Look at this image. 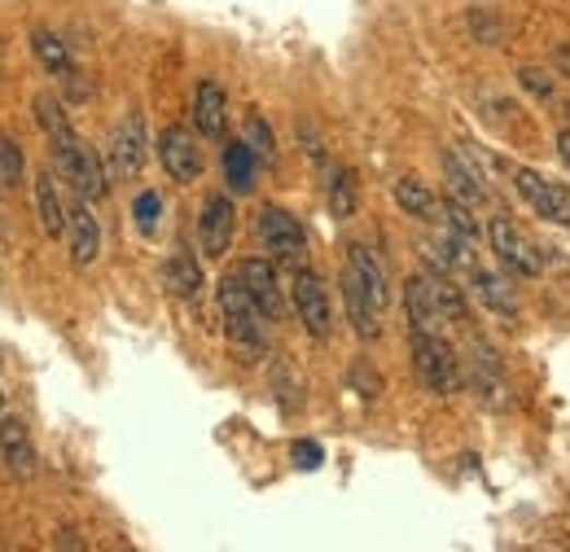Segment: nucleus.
Masks as SVG:
<instances>
[{"label":"nucleus","instance_id":"39448f33","mask_svg":"<svg viewBox=\"0 0 570 552\" xmlns=\"http://www.w3.org/2000/svg\"><path fill=\"white\" fill-rule=\"evenodd\" d=\"M290 299H295V312H299V321L308 325V334L325 343V338L334 334V308H330L325 281H321L317 272L299 267V272H295V286H290Z\"/></svg>","mask_w":570,"mask_h":552},{"label":"nucleus","instance_id":"6ab92c4d","mask_svg":"<svg viewBox=\"0 0 570 552\" xmlns=\"http://www.w3.org/2000/svg\"><path fill=\"white\" fill-rule=\"evenodd\" d=\"M439 163H443V176H448L452 197H461V202H483V197H487V189H483V171L470 167L456 149H443Z\"/></svg>","mask_w":570,"mask_h":552},{"label":"nucleus","instance_id":"393cba45","mask_svg":"<svg viewBox=\"0 0 570 552\" xmlns=\"http://www.w3.org/2000/svg\"><path fill=\"white\" fill-rule=\"evenodd\" d=\"M32 110H36V123H40V132L54 141V136H67V132H75L71 128V115L62 110V101L54 97V93H40L36 101H32Z\"/></svg>","mask_w":570,"mask_h":552},{"label":"nucleus","instance_id":"aec40b11","mask_svg":"<svg viewBox=\"0 0 570 552\" xmlns=\"http://www.w3.org/2000/svg\"><path fill=\"white\" fill-rule=\"evenodd\" d=\"M470 290H474V299H478L483 308H491L496 316H518V299H513V290L500 281L496 272L470 267Z\"/></svg>","mask_w":570,"mask_h":552},{"label":"nucleus","instance_id":"f8f14e48","mask_svg":"<svg viewBox=\"0 0 570 552\" xmlns=\"http://www.w3.org/2000/svg\"><path fill=\"white\" fill-rule=\"evenodd\" d=\"M404 312H408V329H413V334H439L443 308H439L435 276H430V272H417L413 281H408V290H404Z\"/></svg>","mask_w":570,"mask_h":552},{"label":"nucleus","instance_id":"cd10ccee","mask_svg":"<svg viewBox=\"0 0 570 552\" xmlns=\"http://www.w3.org/2000/svg\"><path fill=\"white\" fill-rule=\"evenodd\" d=\"M518 84H522L539 106H548V101L557 97V84H553V75H548L544 67H518Z\"/></svg>","mask_w":570,"mask_h":552},{"label":"nucleus","instance_id":"2f4dec72","mask_svg":"<svg viewBox=\"0 0 570 552\" xmlns=\"http://www.w3.org/2000/svg\"><path fill=\"white\" fill-rule=\"evenodd\" d=\"M321 460H325L321 443H312V439H299V443H295V465H299V469H321Z\"/></svg>","mask_w":570,"mask_h":552},{"label":"nucleus","instance_id":"a211bd4d","mask_svg":"<svg viewBox=\"0 0 570 552\" xmlns=\"http://www.w3.org/2000/svg\"><path fill=\"white\" fill-rule=\"evenodd\" d=\"M163 290H167L171 299H198V295H202V267H198L193 254L176 250V254L163 263Z\"/></svg>","mask_w":570,"mask_h":552},{"label":"nucleus","instance_id":"c9c22d12","mask_svg":"<svg viewBox=\"0 0 570 552\" xmlns=\"http://www.w3.org/2000/svg\"><path fill=\"white\" fill-rule=\"evenodd\" d=\"M0 408H5V395H0Z\"/></svg>","mask_w":570,"mask_h":552},{"label":"nucleus","instance_id":"7c9ffc66","mask_svg":"<svg viewBox=\"0 0 570 552\" xmlns=\"http://www.w3.org/2000/svg\"><path fill=\"white\" fill-rule=\"evenodd\" d=\"M158 215H163V197H158L154 189L136 193V202H132V219H136V228H141L145 237L158 228Z\"/></svg>","mask_w":570,"mask_h":552},{"label":"nucleus","instance_id":"b1692460","mask_svg":"<svg viewBox=\"0 0 570 552\" xmlns=\"http://www.w3.org/2000/svg\"><path fill=\"white\" fill-rule=\"evenodd\" d=\"M395 206H400L404 215H413V219H435L443 202H439L421 180H408V176H404V180H395Z\"/></svg>","mask_w":570,"mask_h":552},{"label":"nucleus","instance_id":"c756f323","mask_svg":"<svg viewBox=\"0 0 570 552\" xmlns=\"http://www.w3.org/2000/svg\"><path fill=\"white\" fill-rule=\"evenodd\" d=\"M246 145L254 149V158H259V163H272V158H276V141H272V128H268V123H263L259 115H250V119H246Z\"/></svg>","mask_w":570,"mask_h":552},{"label":"nucleus","instance_id":"f257e3e1","mask_svg":"<svg viewBox=\"0 0 570 552\" xmlns=\"http://www.w3.org/2000/svg\"><path fill=\"white\" fill-rule=\"evenodd\" d=\"M49 149H54L58 171L67 176V184H71L84 202H102V197H106V189H110V171H106V163H102V158H97V154H93L75 132L54 136Z\"/></svg>","mask_w":570,"mask_h":552},{"label":"nucleus","instance_id":"412c9836","mask_svg":"<svg viewBox=\"0 0 570 552\" xmlns=\"http://www.w3.org/2000/svg\"><path fill=\"white\" fill-rule=\"evenodd\" d=\"M36 211H40V228L49 232V237H62L67 232V206H62V197H58V180L49 176V171H40L36 176Z\"/></svg>","mask_w":570,"mask_h":552},{"label":"nucleus","instance_id":"4be33fe9","mask_svg":"<svg viewBox=\"0 0 570 552\" xmlns=\"http://www.w3.org/2000/svg\"><path fill=\"white\" fill-rule=\"evenodd\" d=\"M32 53H36V62L49 71V75H58V80H75V62H71V49L54 36V32H32Z\"/></svg>","mask_w":570,"mask_h":552},{"label":"nucleus","instance_id":"6e6552de","mask_svg":"<svg viewBox=\"0 0 570 552\" xmlns=\"http://www.w3.org/2000/svg\"><path fill=\"white\" fill-rule=\"evenodd\" d=\"M158 163L176 184H193L202 176V149L189 128H163L158 132Z\"/></svg>","mask_w":570,"mask_h":552},{"label":"nucleus","instance_id":"4468645a","mask_svg":"<svg viewBox=\"0 0 570 552\" xmlns=\"http://www.w3.org/2000/svg\"><path fill=\"white\" fill-rule=\"evenodd\" d=\"M193 128L206 141H219L224 128H228V97H224V88L215 80H202L193 88Z\"/></svg>","mask_w":570,"mask_h":552},{"label":"nucleus","instance_id":"f704fd0d","mask_svg":"<svg viewBox=\"0 0 570 552\" xmlns=\"http://www.w3.org/2000/svg\"><path fill=\"white\" fill-rule=\"evenodd\" d=\"M557 158L566 163V171H570V123L557 132Z\"/></svg>","mask_w":570,"mask_h":552},{"label":"nucleus","instance_id":"7ed1b4c3","mask_svg":"<svg viewBox=\"0 0 570 552\" xmlns=\"http://www.w3.org/2000/svg\"><path fill=\"white\" fill-rule=\"evenodd\" d=\"M413 369L430 395H456L461 386V360L439 334H413Z\"/></svg>","mask_w":570,"mask_h":552},{"label":"nucleus","instance_id":"20e7f679","mask_svg":"<svg viewBox=\"0 0 570 552\" xmlns=\"http://www.w3.org/2000/svg\"><path fill=\"white\" fill-rule=\"evenodd\" d=\"M259 241L268 245V254L276 259V263H304V254H308V232H304V224L290 215V211H281V206H263L259 211Z\"/></svg>","mask_w":570,"mask_h":552},{"label":"nucleus","instance_id":"bb28decb","mask_svg":"<svg viewBox=\"0 0 570 552\" xmlns=\"http://www.w3.org/2000/svg\"><path fill=\"white\" fill-rule=\"evenodd\" d=\"M439 215H443V228H448L461 245H474V241H478V224L470 219V211H465L461 197H448V202L439 206Z\"/></svg>","mask_w":570,"mask_h":552},{"label":"nucleus","instance_id":"0eeeda50","mask_svg":"<svg viewBox=\"0 0 570 552\" xmlns=\"http://www.w3.org/2000/svg\"><path fill=\"white\" fill-rule=\"evenodd\" d=\"M513 189L526 197V206H531L539 219H548V224H570V189H566V184H553V180H544V176L531 171V167H513Z\"/></svg>","mask_w":570,"mask_h":552},{"label":"nucleus","instance_id":"473e14b6","mask_svg":"<svg viewBox=\"0 0 570 552\" xmlns=\"http://www.w3.org/2000/svg\"><path fill=\"white\" fill-rule=\"evenodd\" d=\"M352 386H365V391H369V399H373V395L382 391V382H378V373H369L365 364H356V369H352Z\"/></svg>","mask_w":570,"mask_h":552},{"label":"nucleus","instance_id":"ddd939ff","mask_svg":"<svg viewBox=\"0 0 570 552\" xmlns=\"http://www.w3.org/2000/svg\"><path fill=\"white\" fill-rule=\"evenodd\" d=\"M343 303H347V316H352V329H356V338H378L382 334V308H378V299L369 295V286L360 281V276L347 267L343 272Z\"/></svg>","mask_w":570,"mask_h":552},{"label":"nucleus","instance_id":"9b49d317","mask_svg":"<svg viewBox=\"0 0 570 552\" xmlns=\"http://www.w3.org/2000/svg\"><path fill=\"white\" fill-rule=\"evenodd\" d=\"M237 276H241V286L250 290V299L259 303V312H263L268 321H281V316H285V295H281V281H276V267H272L268 259H246V263L237 267Z\"/></svg>","mask_w":570,"mask_h":552},{"label":"nucleus","instance_id":"f3484780","mask_svg":"<svg viewBox=\"0 0 570 552\" xmlns=\"http://www.w3.org/2000/svg\"><path fill=\"white\" fill-rule=\"evenodd\" d=\"M0 456H5V465L23 478L36 473V447H32V434L23 421H14V417L0 421Z\"/></svg>","mask_w":570,"mask_h":552},{"label":"nucleus","instance_id":"1a4fd4ad","mask_svg":"<svg viewBox=\"0 0 570 552\" xmlns=\"http://www.w3.org/2000/svg\"><path fill=\"white\" fill-rule=\"evenodd\" d=\"M487 237H491V250L500 254V263L504 267H513L518 276H539L544 272V259H539V250L513 228V219L509 215H496L491 224H487Z\"/></svg>","mask_w":570,"mask_h":552},{"label":"nucleus","instance_id":"5701e85b","mask_svg":"<svg viewBox=\"0 0 570 552\" xmlns=\"http://www.w3.org/2000/svg\"><path fill=\"white\" fill-rule=\"evenodd\" d=\"M254 167H259V158H254V149L246 141L224 145V184L233 193H250L254 189Z\"/></svg>","mask_w":570,"mask_h":552},{"label":"nucleus","instance_id":"9d476101","mask_svg":"<svg viewBox=\"0 0 570 552\" xmlns=\"http://www.w3.org/2000/svg\"><path fill=\"white\" fill-rule=\"evenodd\" d=\"M233 232H237V211H233V197H224V193L206 197L202 219H198V241H202V254H206V259H224V250L233 245Z\"/></svg>","mask_w":570,"mask_h":552},{"label":"nucleus","instance_id":"f03ea898","mask_svg":"<svg viewBox=\"0 0 570 552\" xmlns=\"http://www.w3.org/2000/svg\"><path fill=\"white\" fill-rule=\"evenodd\" d=\"M215 303H219V316H224V329L237 347L246 351H263L268 347V334H263V312L259 303L250 299V290L241 286V276H224L219 290H215Z\"/></svg>","mask_w":570,"mask_h":552},{"label":"nucleus","instance_id":"a878e982","mask_svg":"<svg viewBox=\"0 0 570 552\" xmlns=\"http://www.w3.org/2000/svg\"><path fill=\"white\" fill-rule=\"evenodd\" d=\"M330 215L334 219H352L356 215V176L347 167H339L330 176Z\"/></svg>","mask_w":570,"mask_h":552},{"label":"nucleus","instance_id":"dca6fc26","mask_svg":"<svg viewBox=\"0 0 570 552\" xmlns=\"http://www.w3.org/2000/svg\"><path fill=\"white\" fill-rule=\"evenodd\" d=\"M347 267L360 276V281L369 286V295L378 299V308H387L391 303V281H387V267H382V259L365 245V241H352L347 245Z\"/></svg>","mask_w":570,"mask_h":552},{"label":"nucleus","instance_id":"423d86ee","mask_svg":"<svg viewBox=\"0 0 570 552\" xmlns=\"http://www.w3.org/2000/svg\"><path fill=\"white\" fill-rule=\"evenodd\" d=\"M145 119L141 115H128L115 132H110V145H106V171L110 180H132L141 176L145 167Z\"/></svg>","mask_w":570,"mask_h":552},{"label":"nucleus","instance_id":"c85d7f7f","mask_svg":"<svg viewBox=\"0 0 570 552\" xmlns=\"http://www.w3.org/2000/svg\"><path fill=\"white\" fill-rule=\"evenodd\" d=\"M23 149H19V141H10V136H0V189H14L19 180H23Z\"/></svg>","mask_w":570,"mask_h":552},{"label":"nucleus","instance_id":"72a5a7b5","mask_svg":"<svg viewBox=\"0 0 570 552\" xmlns=\"http://www.w3.org/2000/svg\"><path fill=\"white\" fill-rule=\"evenodd\" d=\"M553 67L570 80V45H557V49H553Z\"/></svg>","mask_w":570,"mask_h":552},{"label":"nucleus","instance_id":"2eb2a0df","mask_svg":"<svg viewBox=\"0 0 570 552\" xmlns=\"http://www.w3.org/2000/svg\"><path fill=\"white\" fill-rule=\"evenodd\" d=\"M67 241H71L75 267L97 263V254H102V224H97V215H93L84 202H80V206L71 211V219H67Z\"/></svg>","mask_w":570,"mask_h":552}]
</instances>
